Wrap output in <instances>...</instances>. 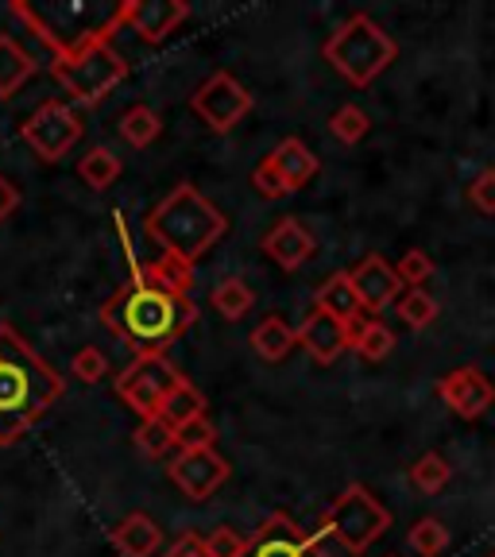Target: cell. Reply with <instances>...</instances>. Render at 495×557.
<instances>
[{
    "label": "cell",
    "instance_id": "obj_1",
    "mask_svg": "<svg viewBox=\"0 0 495 557\" xmlns=\"http://www.w3.org/2000/svg\"><path fill=\"white\" fill-rule=\"evenodd\" d=\"M59 395V375L9 325H0V445L16 442Z\"/></svg>",
    "mask_w": 495,
    "mask_h": 557
},
{
    "label": "cell",
    "instance_id": "obj_2",
    "mask_svg": "<svg viewBox=\"0 0 495 557\" xmlns=\"http://www.w3.org/2000/svg\"><path fill=\"white\" fill-rule=\"evenodd\" d=\"M148 228L171 260L190 263L225 236V218L194 186L183 183L159 201Z\"/></svg>",
    "mask_w": 495,
    "mask_h": 557
},
{
    "label": "cell",
    "instance_id": "obj_3",
    "mask_svg": "<svg viewBox=\"0 0 495 557\" xmlns=\"http://www.w3.org/2000/svg\"><path fill=\"white\" fill-rule=\"evenodd\" d=\"M194 306L178 302V295H171L166 287H151V283H136L128 295L116 298L104 318L116 333L136 345L139 357H159V348L183 330L186 322H194Z\"/></svg>",
    "mask_w": 495,
    "mask_h": 557
},
{
    "label": "cell",
    "instance_id": "obj_4",
    "mask_svg": "<svg viewBox=\"0 0 495 557\" xmlns=\"http://www.w3.org/2000/svg\"><path fill=\"white\" fill-rule=\"evenodd\" d=\"M395 54H399L395 39L383 32L372 16H364V12L345 20V24L333 32L330 44H325V59H330L333 70L345 74L352 86H372L383 70L395 62Z\"/></svg>",
    "mask_w": 495,
    "mask_h": 557
},
{
    "label": "cell",
    "instance_id": "obj_5",
    "mask_svg": "<svg viewBox=\"0 0 495 557\" xmlns=\"http://www.w3.org/2000/svg\"><path fill=\"white\" fill-rule=\"evenodd\" d=\"M387 527H392V511H387L364 484H348L337 504L330 507V515H325V531H330L348 554H364Z\"/></svg>",
    "mask_w": 495,
    "mask_h": 557
},
{
    "label": "cell",
    "instance_id": "obj_6",
    "mask_svg": "<svg viewBox=\"0 0 495 557\" xmlns=\"http://www.w3.org/2000/svg\"><path fill=\"white\" fill-rule=\"evenodd\" d=\"M54 78L78 97L82 104H89V101H101L124 78V62L113 47L94 44L86 51L62 59V66H54Z\"/></svg>",
    "mask_w": 495,
    "mask_h": 557
},
{
    "label": "cell",
    "instance_id": "obj_7",
    "mask_svg": "<svg viewBox=\"0 0 495 557\" xmlns=\"http://www.w3.org/2000/svg\"><path fill=\"white\" fill-rule=\"evenodd\" d=\"M78 136H82V121L66 101H44L24 124V139L32 144V151L44 163H54V159L66 156L78 144Z\"/></svg>",
    "mask_w": 495,
    "mask_h": 557
},
{
    "label": "cell",
    "instance_id": "obj_8",
    "mask_svg": "<svg viewBox=\"0 0 495 557\" xmlns=\"http://www.w3.org/2000/svg\"><path fill=\"white\" fill-rule=\"evenodd\" d=\"M178 383H183V375L174 372L163 357H136V364L116 380V392H121L124 403H132L144 418H156L163 399Z\"/></svg>",
    "mask_w": 495,
    "mask_h": 557
},
{
    "label": "cell",
    "instance_id": "obj_9",
    "mask_svg": "<svg viewBox=\"0 0 495 557\" xmlns=\"http://www.w3.org/2000/svg\"><path fill=\"white\" fill-rule=\"evenodd\" d=\"M252 109V94L233 78V74H213L206 86L194 94V113L213 132H228L240 124V116Z\"/></svg>",
    "mask_w": 495,
    "mask_h": 557
},
{
    "label": "cell",
    "instance_id": "obj_10",
    "mask_svg": "<svg viewBox=\"0 0 495 557\" xmlns=\"http://www.w3.org/2000/svg\"><path fill=\"white\" fill-rule=\"evenodd\" d=\"M437 399H442L457 418H465V422H477V418H484L487 410H492L495 383L472 364L453 368L449 375H442V380H437Z\"/></svg>",
    "mask_w": 495,
    "mask_h": 557
},
{
    "label": "cell",
    "instance_id": "obj_11",
    "mask_svg": "<svg viewBox=\"0 0 495 557\" xmlns=\"http://www.w3.org/2000/svg\"><path fill=\"white\" fill-rule=\"evenodd\" d=\"M171 480L183 487L190 499H209L228 480V465L213 449L201 453H178L171 461Z\"/></svg>",
    "mask_w": 495,
    "mask_h": 557
},
{
    "label": "cell",
    "instance_id": "obj_12",
    "mask_svg": "<svg viewBox=\"0 0 495 557\" xmlns=\"http://www.w3.org/2000/svg\"><path fill=\"white\" fill-rule=\"evenodd\" d=\"M348 278H352V290H357L360 306H364L368 313L387 310V306H395L403 295V278L395 275V268L383 260V256L360 260V268L348 271Z\"/></svg>",
    "mask_w": 495,
    "mask_h": 557
},
{
    "label": "cell",
    "instance_id": "obj_13",
    "mask_svg": "<svg viewBox=\"0 0 495 557\" xmlns=\"http://www.w3.org/2000/svg\"><path fill=\"white\" fill-rule=\"evenodd\" d=\"M244 557H330L302 527H295L290 519H271L260 531V539L244 549Z\"/></svg>",
    "mask_w": 495,
    "mask_h": 557
},
{
    "label": "cell",
    "instance_id": "obj_14",
    "mask_svg": "<svg viewBox=\"0 0 495 557\" xmlns=\"http://www.w3.org/2000/svg\"><path fill=\"white\" fill-rule=\"evenodd\" d=\"M298 345H302L318 364H333L348 348V325H341L337 318H330V313H322V310H310V318H306L302 330H298Z\"/></svg>",
    "mask_w": 495,
    "mask_h": 557
},
{
    "label": "cell",
    "instance_id": "obj_15",
    "mask_svg": "<svg viewBox=\"0 0 495 557\" xmlns=\"http://www.w3.org/2000/svg\"><path fill=\"white\" fill-rule=\"evenodd\" d=\"M313 248H318V244H313V236L306 233L295 218L279 221V225L268 233V240H263V252H268L283 271H298L313 256Z\"/></svg>",
    "mask_w": 495,
    "mask_h": 557
},
{
    "label": "cell",
    "instance_id": "obj_16",
    "mask_svg": "<svg viewBox=\"0 0 495 557\" xmlns=\"http://www.w3.org/2000/svg\"><path fill=\"white\" fill-rule=\"evenodd\" d=\"M313 310L330 313V318H337L341 325H352L360 322V313H364V306H360L357 290H352V278H348V271H337V275H330L318 287V298H313Z\"/></svg>",
    "mask_w": 495,
    "mask_h": 557
},
{
    "label": "cell",
    "instance_id": "obj_17",
    "mask_svg": "<svg viewBox=\"0 0 495 557\" xmlns=\"http://www.w3.org/2000/svg\"><path fill=\"white\" fill-rule=\"evenodd\" d=\"M124 24H132V32H139L144 39H163L166 32H174L178 20H186V4H166V0H156V4H124L121 12Z\"/></svg>",
    "mask_w": 495,
    "mask_h": 557
},
{
    "label": "cell",
    "instance_id": "obj_18",
    "mask_svg": "<svg viewBox=\"0 0 495 557\" xmlns=\"http://www.w3.org/2000/svg\"><path fill=\"white\" fill-rule=\"evenodd\" d=\"M268 163L279 171V178L287 183V190L295 194V190H302L306 183H310L313 174H318V159L310 156V148H306L302 139H283L275 151L268 156Z\"/></svg>",
    "mask_w": 495,
    "mask_h": 557
},
{
    "label": "cell",
    "instance_id": "obj_19",
    "mask_svg": "<svg viewBox=\"0 0 495 557\" xmlns=\"http://www.w3.org/2000/svg\"><path fill=\"white\" fill-rule=\"evenodd\" d=\"M113 542L124 557H151L159 549V542H163V534H159V527L148 515H128L113 531Z\"/></svg>",
    "mask_w": 495,
    "mask_h": 557
},
{
    "label": "cell",
    "instance_id": "obj_20",
    "mask_svg": "<svg viewBox=\"0 0 495 557\" xmlns=\"http://www.w3.org/2000/svg\"><path fill=\"white\" fill-rule=\"evenodd\" d=\"M35 74V59L20 51L16 39L0 35V97H12Z\"/></svg>",
    "mask_w": 495,
    "mask_h": 557
},
{
    "label": "cell",
    "instance_id": "obj_21",
    "mask_svg": "<svg viewBox=\"0 0 495 557\" xmlns=\"http://www.w3.org/2000/svg\"><path fill=\"white\" fill-rule=\"evenodd\" d=\"M348 348H357V357H364V360H372V364H380V360L392 357L395 333L387 330L383 322H357L352 330H348Z\"/></svg>",
    "mask_w": 495,
    "mask_h": 557
},
{
    "label": "cell",
    "instance_id": "obj_22",
    "mask_svg": "<svg viewBox=\"0 0 495 557\" xmlns=\"http://www.w3.org/2000/svg\"><path fill=\"white\" fill-rule=\"evenodd\" d=\"M252 345H256V352H260L263 360H283L290 352V348L298 345V333L290 330L283 318H263L260 325H256V333H252Z\"/></svg>",
    "mask_w": 495,
    "mask_h": 557
},
{
    "label": "cell",
    "instance_id": "obj_23",
    "mask_svg": "<svg viewBox=\"0 0 495 557\" xmlns=\"http://www.w3.org/2000/svg\"><path fill=\"white\" fill-rule=\"evenodd\" d=\"M206 414V403H201V395L194 392L190 383H178L171 395L163 399V407H159V414L156 418H163L166 426L171 430H178V426H186V422H194V418H201Z\"/></svg>",
    "mask_w": 495,
    "mask_h": 557
},
{
    "label": "cell",
    "instance_id": "obj_24",
    "mask_svg": "<svg viewBox=\"0 0 495 557\" xmlns=\"http://www.w3.org/2000/svg\"><path fill=\"white\" fill-rule=\"evenodd\" d=\"M449 480H453V465L445 461L442 453H434V449L422 453V457H418V465L410 469V484H414L422 496H437V492H442Z\"/></svg>",
    "mask_w": 495,
    "mask_h": 557
},
{
    "label": "cell",
    "instance_id": "obj_25",
    "mask_svg": "<svg viewBox=\"0 0 495 557\" xmlns=\"http://www.w3.org/2000/svg\"><path fill=\"white\" fill-rule=\"evenodd\" d=\"M407 546L414 549L418 557L445 554V549H449V527H445L442 519H434V515H426V519H418L414 527H410Z\"/></svg>",
    "mask_w": 495,
    "mask_h": 557
},
{
    "label": "cell",
    "instance_id": "obj_26",
    "mask_svg": "<svg viewBox=\"0 0 495 557\" xmlns=\"http://www.w3.org/2000/svg\"><path fill=\"white\" fill-rule=\"evenodd\" d=\"M159 132H163L159 113L148 109V104H136V109H128V113L121 116V136L128 139L132 148H148L151 139H159Z\"/></svg>",
    "mask_w": 495,
    "mask_h": 557
},
{
    "label": "cell",
    "instance_id": "obj_27",
    "mask_svg": "<svg viewBox=\"0 0 495 557\" xmlns=\"http://www.w3.org/2000/svg\"><path fill=\"white\" fill-rule=\"evenodd\" d=\"M395 313H399L410 330H426V325L437 322V298L426 295L422 287H418V290H403L399 302H395Z\"/></svg>",
    "mask_w": 495,
    "mask_h": 557
},
{
    "label": "cell",
    "instance_id": "obj_28",
    "mask_svg": "<svg viewBox=\"0 0 495 557\" xmlns=\"http://www.w3.org/2000/svg\"><path fill=\"white\" fill-rule=\"evenodd\" d=\"M252 302H256V295L244 278H225L221 287H213V306H218V313L221 318H228V322L244 318V313L252 310Z\"/></svg>",
    "mask_w": 495,
    "mask_h": 557
},
{
    "label": "cell",
    "instance_id": "obj_29",
    "mask_svg": "<svg viewBox=\"0 0 495 557\" xmlns=\"http://www.w3.org/2000/svg\"><path fill=\"white\" fill-rule=\"evenodd\" d=\"M78 174L94 186V190H104V186L116 183V174H121V159H116L109 148H94L89 156H82Z\"/></svg>",
    "mask_w": 495,
    "mask_h": 557
},
{
    "label": "cell",
    "instance_id": "obj_30",
    "mask_svg": "<svg viewBox=\"0 0 495 557\" xmlns=\"http://www.w3.org/2000/svg\"><path fill=\"white\" fill-rule=\"evenodd\" d=\"M368 128H372V121H368V113L357 109V104H341L330 121V132L341 139V144H360V139L368 136Z\"/></svg>",
    "mask_w": 495,
    "mask_h": 557
},
{
    "label": "cell",
    "instance_id": "obj_31",
    "mask_svg": "<svg viewBox=\"0 0 495 557\" xmlns=\"http://www.w3.org/2000/svg\"><path fill=\"white\" fill-rule=\"evenodd\" d=\"M395 275L403 278V287H410V290H418L426 278H434V260H430L422 248H410L407 256H403L399 263H395Z\"/></svg>",
    "mask_w": 495,
    "mask_h": 557
},
{
    "label": "cell",
    "instance_id": "obj_32",
    "mask_svg": "<svg viewBox=\"0 0 495 557\" xmlns=\"http://www.w3.org/2000/svg\"><path fill=\"white\" fill-rule=\"evenodd\" d=\"M171 445H174V430L166 426L163 418H144V426H139V449L148 453V457H163Z\"/></svg>",
    "mask_w": 495,
    "mask_h": 557
},
{
    "label": "cell",
    "instance_id": "obj_33",
    "mask_svg": "<svg viewBox=\"0 0 495 557\" xmlns=\"http://www.w3.org/2000/svg\"><path fill=\"white\" fill-rule=\"evenodd\" d=\"M174 445H178L183 453H201V449H209V445H213V426L206 422V414L194 418V422H186V426L174 430Z\"/></svg>",
    "mask_w": 495,
    "mask_h": 557
},
{
    "label": "cell",
    "instance_id": "obj_34",
    "mask_svg": "<svg viewBox=\"0 0 495 557\" xmlns=\"http://www.w3.org/2000/svg\"><path fill=\"white\" fill-rule=\"evenodd\" d=\"M70 372L78 375V380H86V383H97L104 372H109V360H104L101 348L86 345V348H78V352H74V360H70Z\"/></svg>",
    "mask_w": 495,
    "mask_h": 557
},
{
    "label": "cell",
    "instance_id": "obj_35",
    "mask_svg": "<svg viewBox=\"0 0 495 557\" xmlns=\"http://www.w3.org/2000/svg\"><path fill=\"white\" fill-rule=\"evenodd\" d=\"M469 201L480 209V213H487V218H495V166H487V171H480L477 178H472V186H469Z\"/></svg>",
    "mask_w": 495,
    "mask_h": 557
},
{
    "label": "cell",
    "instance_id": "obj_36",
    "mask_svg": "<svg viewBox=\"0 0 495 557\" xmlns=\"http://www.w3.org/2000/svg\"><path fill=\"white\" fill-rule=\"evenodd\" d=\"M206 549H209V557H244L248 542H244L236 531H228V527H218V534L206 542Z\"/></svg>",
    "mask_w": 495,
    "mask_h": 557
},
{
    "label": "cell",
    "instance_id": "obj_37",
    "mask_svg": "<svg viewBox=\"0 0 495 557\" xmlns=\"http://www.w3.org/2000/svg\"><path fill=\"white\" fill-rule=\"evenodd\" d=\"M252 186L263 194V198H283V194H290V190H287V183L279 178V171L268 163V159H263V163L252 171Z\"/></svg>",
    "mask_w": 495,
    "mask_h": 557
},
{
    "label": "cell",
    "instance_id": "obj_38",
    "mask_svg": "<svg viewBox=\"0 0 495 557\" xmlns=\"http://www.w3.org/2000/svg\"><path fill=\"white\" fill-rule=\"evenodd\" d=\"M166 557H209V549L198 534H186V539H178L171 549H166Z\"/></svg>",
    "mask_w": 495,
    "mask_h": 557
},
{
    "label": "cell",
    "instance_id": "obj_39",
    "mask_svg": "<svg viewBox=\"0 0 495 557\" xmlns=\"http://www.w3.org/2000/svg\"><path fill=\"white\" fill-rule=\"evenodd\" d=\"M16 209H20V190L0 174V221H9Z\"/></svg>",
    "mask_w": 495,
    "mask_h": 557
},
{
    "label": "cell",
    "instance_id": "obj_40",
    "mask_svg": "<svg viewBox=\"0 0 495 557\" xmlns=\"http://www.w3.org/2000/svg\"><path fill=\"white\" fill-rule=\"evenodd\" d=\"M492 557H495V554H492Z\"/></svg>",
    "mask_w": 495,
    "mask_h": 557
}]
</instances>
